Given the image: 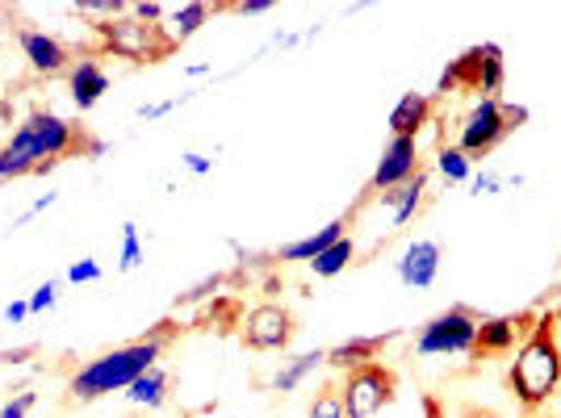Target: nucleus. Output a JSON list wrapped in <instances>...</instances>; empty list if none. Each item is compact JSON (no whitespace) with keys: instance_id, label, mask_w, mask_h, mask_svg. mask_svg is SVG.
<instances>
[{"instance_id":"1","label":"nucleus","mask_w":561,"mask_h":418,"mask_svg":"<svg viewBox=\"0 0 561 418\" xmlns=\"http://www.w3.org/2000/svg\"><path fill=\"white\" fill-rule=\"evenodd\" d=\"M80 147H84V130L76 121L50 114V109H34L0 147V181L47 172L64 155H80Z\"/></svg>"},{"instance_id":"2","label":"nucleus","mask_w":561,"mask_h":418,"mask_svg":"<svg viewBox=\"0 0 561 418\" xmlns=\"http://www.w3.org/2000/svg\"><path fill=\"white\" fill-rule=\"evenodd\" d=\"M507 385H512L515 402L528 415H545V406L558 397L561 390V344H558V318L540 314L533 330L524 335V344L515 348V360L507 369Z\"/></svg>"},{"instance_id":"3","label":"nucleus","mask_w":561,"mask_h":418,"mask_svg":"<svg viewBox=\"0 0 561 418\" xmlns=\"http://www.w3.org/2000/svg\"><path fill=\"white\" fill-rule=\"evenodd\" d=\"M164 348H168V335L164 330H151V335L135 339V344H122V348H114V351H101V356L89 360L84 369L71 372L68 394L76 397V402H96V397L126 394L135 376H142L147 369L160 364Z\"/></svg>"},{"instance_id":"4","label":"nucleus","mask_w":561,"mask_h":418,"mask_svg":"<svg viewBox=\"0 0 561 418\" xmlns=\"http://www.w3.org/2000/svg\"><path fill=\"white\" fill-rule=\"evenodd\" d=\"M96 34V55H117V59H130V63H160L172 55V43H168L164 25H142L139 18H130V9L114 18V22L89 25Z\"/></svg>"},{"instance_id":"5","label":"nucleus","mask_w":561,"mask_h":418,"mask_svg":"<svg viewBox=\"0 0 561 418\" xmlns=\"http://www.w3.org/2000/svg\"><path fill=\"white\" fill-rule=\"evenodd\" d=\"M524 121H528V109L503 105V101H491V96H478L469 105V114L461 117V126H457V151H466L469 160H482Z\"/></svg>"},{"instance_id":"6","label":"nucleus","mask_w":561,"mask_h":418,"mask_svg":"<svg viewBox=\"0 0 561 418\" xmlns=\"http://www.w3.org/2000/svg\"><path fill=\"white\" fill-rule=\"evenodd\" d=\"M478 310L469 305H448L436 318H427L415 335V356L432 360V356H473L478 348Z\"/></svg>"},{"instance_id":"7","label":"nucleus","mask_w":561,"mask_h":418,"mask_svg":"<svg viewBox=\"0 0 561 418\" xmlns=\"http://www.w3.org/2000/svg\"><path fill=\"white\" fill-rule=\"evenodd\" d=\"M398 376L381 360L365 364V369L344 372V385H340V397H344V415L348 418H377L390 402H394Z\"/></svg>"},{"instance_id":"8","label":"nucleus","mask_w":561,"mask_h":418,"mask_svg":"<svg viewBox=\"0 0 561 418\" xmlns=\"http://www.w3.org/2000/svg\"><path fill=\"white\" fill-rule=\"evenodd\" d=\"M294 339V314L277 302H264L243 314V348L252 351H285Z\"/></svg>"},{"instance_id":"9","label":"nucleus","mask_w":561,"mask_h":418,"mask_svg":"<svg viewBox=\"0 0 561 418\" xmlns=\"http://www.w3.org/2000/svg\"><path fill=\"white\" fill-rule=\"evenodd\" d=\"M13 38H18V47H22V59L30 63V71H38V76H68L71 71V50L64 38H55L47 30H34V25H18L13 30Z\"/></svg>"},{"instance_id":"10","label":"nucleus","mask_w":561,"mask_h":418,"mask_svg":"<svg viewBox=\"0 0 561 418\" xmlns=\"http://www.w3.org/2000/svg\"><path fill=\"white\" fill-rule=\"evenodd\" d=\"M420 172V139H390L374 167V188L377 193H394V188L411 185Z\"/></svg>"},{"instance_id":"11","label":"nucleus","mask_w":561,"mask_h":418,"mask_svg":"<svg viewBox=\"0 0 561 418\" xmlns=\"http://www.w3.org/2000/svg\"><path fill=\"white\" fill-rule=\"evenodd\" d=\"M440 243L436 239H415V243H407V252L398 256L394 272H398V285L402 289H432L436 277H440Z\"/></svg>"},{"instance_id":"12","label":"nucleus","mask_w":561,"mask_h":418,"mask_svg":"<svg viewBox=\"0 0 561 418\" xmlns=\"http://www.w3.org/2000/svg\"><path fill=\"white\" fill-rule=\"evenodd\" d=\"M533 314H494V318H482L478 323V348L473 356H507L524 344V335L533 330Z\"/></svg>"},{"instance_id":"13","label":"nucleus","mask_w":561,"mask_h":418,"mask_svg":"<svg viewBox=\"0 0 561 418\" xmlns=\"http://www.w3.org/2000/svg\"><path fill=\"white\" fill-rule=\"evenodd\" d=\"M110 71H105V63H101V55H80L76 63H71L68 71V89H71V105L80 109V114H89V109H96L101 105V96L110 93Z\"/></svg>"},{"instance_id":"14","label":"nucleus","mask_w":561,"mask_h":418,"mask_svg":"<svg viewBox=\"0 0 561 418\" xmlns=\"http://www.w3.org/2000/svg\"><path fill=\"white\" fill-rule=\"evenodd\" d=\"M390 339L394 335H356L348 344H335V348H328V369H340V372L365 369V364L381 360V351H386Z\"/></svg>"},{"instance_id":"15","label":"nucleus","mask_w":561,"mask_h":418,"mask_svg":"<svg viewBox=\"0 0 561 418\" xmlns=\"http://www.w3.org/2000/svg\"><path fill=\"white\" fill-rule=\"evenodd\" d=\"M432 121V96L427 93H402L390 109V139H420V130Z\"/></svg>"},{"instance_id":"16","label":"nucleus","mask_w":561,"mask_h":418,"mask_svg":"<svg viewBox=\"0 0 561 418\" xmlns=\"http://www.w3.org/2000/svg\"><path fill=\"white\" fill-rule=\"evenodd\" d=\"M344 227H348V222H344V218H335V222L319 227L314 234H306V239H294V243H285V247L277 252V259H280V264H310V259L323 256L331 243H340V239L348 234Z\"/></svg>"},{"instance_id":"17","label":"nucleus","mask_w":561,"mask_h":418,"mask_svg":"<svg viewBox=\"0 0 561 418\" xmlns=\"http://www.w3.org/2000/svg\"><path fill=\"white\" fill-rule=\"evenodd\" d=\"M427 185H432V176L427 172H420L411 185L394 188V193H381V206L390 209V227H407L415 213L423 209V201H427Z\"/></svg>"},{"instance_id":"18","label":"nucleus","mask_w":561,"mask_h":418,"mask_svg":"<svg viewBox=\"0 0 561 418\" xmlns=\"http://www.w3.org/2000/svg\"><path fill=\"white\" fill-rule=\"evenodd\" d=\"M168 394H172V376H168V369H147L142 376H135L130 381V390H126V402L130 406H139V410H160L168 402Z\"/></svg>"},{"instance_id":"19","label":"nucleus","mask_w":561,"mask_h":418,"mask_svg":"<svg viewBox=\"0 0 561 418\" xmlns=\"http://www.w3.org/2000/svg\"><path fill=\"white\" fill-rule=\"evenodd\" d=\"M210 22V4L206 0H188V4H176V9H168L164 18V34L172 47H181V43H188L202 25Z\"/></svg>"},{"instance_id":"20","label":"nucleus","mask_w":561,"mask_h":418,"mask_svg":"<svg viewBox=\"0 0 561 418\" xmlns=\"http://www.w3.org/2000/svg\"><path fill=\"white\" fill-rule=\"evenodd\" d=\"M328 364V348H314V351H302V356H289L277 372H273V390L277 394H294L298 385H302L306 376H314V372Z\"/></svg>"},{"instance_id":"21","label":"nucleus","mask_w":561,"mask_h":418,"mask_svg":"<svg viewBox=\"0 0 561 418\" xmlns=\"http://www.w3.org/2000/svg\"><path fill=\"white\" fill-rule=\"evenodd\" d=\"M352 259H356V243H352V234H344L340 243H331L328 252H323L319 259H310L306 268H310V272H314L319 280H331V277H340V272L348 268Z\"/></svg>"},{"instance_id":"22","label":"nucleus","mask_w":561,"mask_h":418,"mask_svg":"<svg viewBox=\"0 0 561 418\" xmlns=\"http://www.w3.org/2000/svg\"><path fill=\"white\" fill-rule=\"evenodd\" d=\"M436 172L445 176L448 185H469L473 181V160L457 147H440L436 151Z\"/></svg>"},{"instance_id":"23","label":"nucleus","mask_w":561,"mask_h":418,"mask_svg":"<svg viewBox=\"0 0 561 418\" xmlns=\"http://www.w3.org/2000/svg\"><path fill=\"white\" fill-rule=\"evenodd\" d=\"M524 185V176H503L499 167H482V172H473V181H469V193L473 197H499V193H507V188H519Z\"/></svg>"},{"instance_id":"24","label":"nucleus","mask_w":561,"mask_h":418,"mask_svg":"<svg viewBox=\"0 0 561 418\" xmlns=\"http://www.w3.org/2000/svg\"><path fill=\"white\" fill-rule=\"evenodd\" d=\"M142 264V239L135 222H122V252H117V268L122 272H135Z\"/></svg>"},{"instance_id":"25","label":"nucleus","mask_w":561,"mask_h":418,"mask_svg":"<svg viewBox=\"0 0 561 418\" xmlns=\"http://www.w3.org/2000/svg\"><path fill=\"white\" fill-rule=\"evenodd\" d=\"M310 418H348L344 415V397H340V390H319L314 394V402H310Z\"/></svg>"},{"instance_id":"26","label":"nucleus","mask_w":561,"mask_h":418,"mask_svg":"<svg viewBox=\"0 0 561 418\" xmlns=\"http://www.w3.org/2000/svg\"><path fill=\"white\" fill-rule=\"evenodd\" d=\"M101 277H105V268H101L93 256L76 259V264L68 268V285H96Z\"/></svg>"},{"instance_id":"27","label":"nucleus","mask_w":561,"mask_h":418,"mask_svg":"<svg viewBox=\"0 0 561 418\" xmlns=\"http://www.w3.org/2000/svg\"><path fill=\"white\" fill-rule=\"evenodd\" d=\"M34 402H38V394H34V390H18V394L0 406V418H30Z\"/></svg>"},{"instance_id":"28","label":"nucleus","mask_w":561,"mask_h":418,"mask_svg":"<svg viewBox=\"0 0 561 418\" xmlns=\"http://www.w3.org/2000/svg\"><path fill=\"white\" fill-rule=\"evenodd\" d=\"M25 302H30V314H47V310H55V302H59V285H55V280L38 285V289H34Z\"/></svg>"},{"instance_id":"29","label":"nucleus","mask_w":561,"mask_h":418,"mask_svg":"<svg viewBox=\"0 0 561 418\" xmlns=\"http://www.w3.org/2000/svg\"><path fill=\"white\" fill-rule=\"evenodd\" d=\"M55 201H59V193H43V197H38V201H30V206H25L22 213H18V218H13V231H22V227H30V222H34V218H38V213H47V209L55 206Z\"/></svg>"},{"instance_id":"30","label":"nucleus","mask_w":561,"mask_h":418,"mask_svg":"<svg viewBox=\"0 0 561 418\" xmlns=\"http://www.w3.org/2000/svg\"><path fill=\"white\" fill-rule=\"evenodd\" d=\"M185 101H188V93L172 96V101H151V105H139V109H135V117H139V121H160V117H168L176 105H185Z\"/></svg>"},{"instance_id":"31","label":"nucleus","mask_w":561,"mask_h":418,"mask_svg":"<svg viewBox=\"0 0 561 418\" xmlns=\"http://www.w3.org/2000/svg\"><path fill=\"white\" fill-rule=\"evenodd\" d=\"M130 18H139L142 25H164L168 4H147V0H139V4H130Z\"/></svg>"},{"instance_id":"32","label":"nucleus","mask_w":561,"mask_h":418,"mask_svg":"<svg viewBox=\"0 0 561 418\" xmlns=\"http://www.w3.org/2000/svg\"><path fill=\"white\" fill-rule=\"evenodd\" d=\"M181 163H185L188 176H210V172H214V160H210V155H202V151H185V155H181Z\"/></svg>"},{"instance_id":"33","label":"nucleus","mask_w":561,"mask_h":418,"mask_svg":"<svg viewBox=\"0 0 561 418\" xmlns=\"http://www.w3.org/2000/svg\"><path fill=\"white\" fill-rule=\"evenodd\" d=\"M218 285H222V277H206V280H202V285H193L188 293H181V305L202 302V298H210V293H214V289H218Z\"/></svg>"},{"instance_id":"34","label":"nucleus","mask_w":561,"mask_h":418,"mask_svg":"<svg viewBox=\"0 0 561 418\" xmlns=\"http://www.w3.org/2000/svg\"><path fill=\"white\" fill-rule=\"evenodd\" d=\"M268 9H273V0H243V4H234L239 18H264Z\"/></svg>"},{"instance_id":"35","label":"nucleus","mask_w":561,"mask_h":418,"mask_svg":"<svg viewBox=\"0 0 561 418\" xmlns=\"http://www.w3.org/2000/svg\"><path fill=\"white\" fill-rule=\"evenodd\" d=\"M25 318H30V302H25V298H18V302L4 305V323H9V326L25 323Z\"/></svg>"},{"instance_id":"36","label":"nucleus","mask_w":561,"mask_h":418,"mask_svg":"<svg viewBox=\"0 0 561 418\" xmlns=\"http://www.w3.org/2000/svg\"><path fill=\"white\" fill-rule=\"evenodd\" d=\"M110 151V142L105 139H93V135H84V147H80V160H101Z\"/></svg>"},{"instance_id":"37","label":"nucleus","mask_w":561,"mask_h":418,"mask_svg":"<svg viewBox=\"0 0 561 418\" xmlns=\"http://www.w3.org/2000/svg\"><path fill=\"white\" fill-rule=\"evenodd\" d=\"M210 63H188V68H185V76H193V80H202V76H210Z\"/></svg>"},{"instance_id":"38","label":"nucleus","mask_w":561,"mask_h":418,"mask_svg":"<svg viewBox=\"0 0 561 418\" xmlns=\"http://www.w3.org/2000/svg\"><path fill=\"white\" fill-rule=\"evenodd\" d=\"M25 356H30V348H22V351H4V356H0V364H18V360H25Z\"/></svg>"},{"instance_id":"39","label":"nucleus","mask_w":561,"mask_h":418,"mask_svg":"<svg viewBox=\"0 0 561 418\" xmlns=\"http://www.w3.org/2000/svg\"><path fill=\"white\" fill-rule=\"evenodd\" d=\"M473 418H503V415H491V410H482V415H473Z\"/></svg>"},{"instance_id":"40","label":"nucleus","mask_w":561,"mask_h":418,"mask_svg":"<svg viewBox=\"0 0 561 418\" xmlns=\"http://www.w3.org/2000/svg\"><path fill=\"white\" fill-rule=\"evenodd\" d=\"M528 418H553V415H528Z\"/></svg>"},{"instance_id":"41","label":"nucleus","mask_w":561,"mask_h":418,"mask_svg":"<svg viewBox=\"0 0 561 418\" xmlns=\"http://www.w3.org/2000/svg\"><path fill=\"white\" fill-rule=\"evenodd\" d=\"M117 418H135V415H117Z\"/></svg>"}]
</instances>
